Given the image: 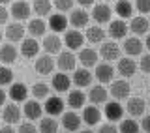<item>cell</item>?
I'll return each mask as SVG.
<instances>
[{
    "mask_svg": "<svg viewBox=\"0 0 150 133\" xmlns=\"http://www.w3.org/2000/svg\"><path fill=\"white\" fill-rule=\"evenodd\" d=\"M81 122H83V118L77 112H64L62 115V126L68 131H77L81 127Z\"/></svg>",
    "mask_w": 150,
    "mask_h": 133,
    "instance_id": "obj_14",
    "label": "cell"
},
{
    "mask_svg": "<svg viewBox=\"0 0 150 133\" xmlns=\"http://www.w3.org/2000/svg\"><path fill=\"white\" fill-rule=\"evenodd\" d=\"M139 68L144 71V73H150V54H144L143 58H141V64Z\"/></svg>",
    "mask_w": 150,
    "mask_h": 133,
    "instance_id": "obj_43",
    "label": "cell"
},
{
    "mask_svg": "<svg viewBox=\"0 0 150 133\" xmlns=\"http://www.w3.org/2000/svg\"><path fill=\"white\" fill-rule=\"evenodd\" d=\"M2 133H15V129H13V127H9V124H8V126L2 127Z\"/></svg>",
    "mask_w": 150,
    "mask_h": 133,
    "instance_id": "obj_48",
    "label": "cell"
},
{
    "mask_svg": "<svg viewBox=\"0 0 150 133\" xmlns=\"http://www.w3.org/2000/svg\"><path fill=\"white\" fill-rule=\"evenodd\" d=\"M144 107H146V103L143 101L141 98H129V101H128V107H126V111L129 112L131 116H141L144 112Z\"/></svg>",
    "mask_w": 150,
    "mask_h": 133,
    "instance_id": "obj_27",
    "label": "cell"
},
{
    "mask_svg": "<svg viewBox=\"0 0 150 133\" xmlns=\"http://www.w3.org/2000/svg\"><path fill=\"white\" fill-rule=\"evenodd\" d=\"M30 6L25 2V0H19V2H13L11 4V17L15 21H26L30 17Z\"/></svg>",
    "mask_w": 150,
    "mask_h": 133,
    "instance_id": "obj_5",
    "label": "cell"
},
{
    "mask_svg": "<svg viewBox=\"0 0 150 133\" xmlns=\"http://www.w3.org/2000/svg\"><path fill=\"white\" fill-rule=\"evenodd\" d=\"M141 129H144L146 133H150V115L143 118V122H141Z\"/></svg>",
    "mask_w": 150,
    "mask_h": 133,
    "instance_id": "obj_45",
    "label": "cell"
},
{
    "mask_svg": "<svg viewBox=\"0 0 150 133\" xmlns=\"http://www.w3.org/2000/svg\"><path fill=\"white\" fill-rule=\"evenodd\" d=\"M135 8L141 13H150V0H137L135 2Z\"/></svg>",
    "mask_w": 150,
    "mask_h": 133,
    "instance_id": "obj_42",
    "label": "cell"
},
{
    "mask_svg": "<svg viewBox=\"0 0 150 133\" xmlns=\"http://www.w3.org/2000/svg\"><path fill=\"white\" fill-rule=\"evenodd\" d=\"M43 49H45L49 54L60 53V49H62V40H60V37L56 36V34H49V36H45V40H43Z\"/></svg>",
    "mask_w": 150,
    "mask_h": 133,
    "instance_id": "obj_19",
    "label": "cell"
},
{
    "mask_svg": "<svg viewBox=\"0 0 150 133\" xmlns=\"http://www.w3.org/2000/svg\"><path fill=\"white\" fill-rule=\"evenodd\" d=\"M8 19H9V11H8V8H2V9H0V21L6 25Z\"/></svg>",
    "mask_w": 150,
    "mask_h": 133,
    "instance_id": "obj_46",
    "label": "cell"
},
{
    "mask_svg": "<svg viewBox=\"0 0 150 133\" xmlns=\"http://www.w3.org/2000/svg\"><path fill=\"white\" fill-rule=\"evenodd\" d=\"M40 127H36L32 122H25V124L19 126V133H38Z\"/></svg>",
    "mask_w": 150,
    "mask_h": 133,
    "instance_id": "obj_41",
    "label": "cell"
},
{
    "mask_svg": "<svg viewBox=\"0 0 150 133\" xmlns=\"http://www.w3.org/2000/svg\"><path fill=\"white\" fill-rule=\"evenodd\" d=\"M84 101H86V96L81 92V90H71L68 96V105L71 109H81L84 107Z\"/></svg>",
    "mask_w": 150,
    "mask_h": 133,
    "instance_id": "obj_34",
    "label": "cell"
},
{
    "mask_svg": "<svg viewBox=\"0 0 150 133\" xmlns=\"http://www.w3.org/2000/svg\"><path fill=\"white\" fill-rule=\"evenodd\" d=\"M8 96L11 98L15 103H19V101H25L26 96H28V88H26L23 83H13L11 86H9V90H8Z\"/></svg>",
    "mask_w": 150,
    "mask_h": 133,
    "instance_id": "obj_13",
    "label": "cell"
},
{
    "mask_svg": "<svg viewBox=\"0 0 150 133\" xmlns=\"http://www.w3.org/2000/svg\"><path fill=\"white\" fill-rule=\"evenodd\" d=\"M0 83H2V86H8L13 83V71L9 68H2V81Z\"/></svg>",
    "mask_w": 150,
    "mask_h": 133,
    "instance_id": "obj_40",
    "label": "cell"
},
{
    "mask_svg": "<svg viewBox=\"0 0 150 133\" xmlns=\"http://www.w3.org/2000/svg\"><path fill=\"white\" fill-rule=\"evenodd\" d=\"M79 133H94L92 129H83V131H79Z\"/></svg>",
    "mask_w": 150,
    "mask_h": 133,
    "instance_id": "obj_52",
    "label": "cell"
},
{
    "mask_svg": "<svg viewBox=\"0 0 150 133\" xmlns=\"http://www.w3.org/2000/svg\"><path fill=\"white\" fill-rule=\"evenodd\" d=\"M54 64L56 62L53 60L51 54H43V56H40V58L36 60V71L40 75H49V73H53Z\"/></svg>",
    "mask_w": 150,
    "mask_h": 133,
    "instance_id": "obj_7",
    "label": "cell"
},
{
    "mask_svg": "<svg viewBox=\"0 0 150 133\" xmlns=\"http://www.w3.org/2000/svg\"><path fill=\"white\" fill-rule=\"evenodd\" d=\"M88 99L94 103V105H98V103H107V90L100 86V84H96V86L90 88V92H88Z\"/></svg>",
    "mask_w": 150,
    "mask_h": 133,
    "instance_id": "obj_28",
    "label": "cell"
},
{
    "mask_svg": "<svg viewBox=\"0 0 150 133\" xmlns=\"http://www.w3.org/2000/svg\"><path fill=\"white\" fill-rule=\"evenodd\" d=\"M128 30H129V26L126 25L122 19H118V21H111V25H109V36H111V37H115V40L126 37Z\"/></svg>",
    "mask_w": 150,
    "mask_h": 133,
    "instance_id": "obj_17",
    "label": "cell"
},
{
    "mask_svg": "<svg viewBox=\"0 0 150 133\" xmlns=\"http://www.w3.org/2000/svg\"><path fill=\"white\" fill-rule=\"evenodd\" d=\"M88 13L84 11V9H73L71 15H69V25L73 28H83L88 25Z\"/></svg>",
    "mask_w": 150,
    "mask_h": 133,
    "instance_id": "obj_20",
    "label": "cell"
},
{
    "mask_svg": "<svg viewBox=\"0 0 150 133\" xmlns=\"http://www.w3.org/2000/svg\"><path fill=\"white\" fill-rule=\"evenodd\" d=\"M143 41L139 40V37H128V40L124 41V51L128 53L129 56H137L143 53Z\"/></svg>",
    "mask_w": 150,
    "mask_h": 133,
    "instance_id": "obj_25",
    "label": "cell"
},
{
    "mask_svg": "<svg viewBox=\"0 0 150 133\" xmlns=\"http://www.w3.org/2000/svg\"><path fill=\"white\" fill-rule=\"evenodd\" d=\"M69 25V19H66L62 13H53L49 17V26L53 32H64Z\"/></svg>",
    "mask_w": 150,
    "mask_h": 133,
    "instance_id": "obj_21",
    "label": "cell"
},
{
    "mask_svg": "<svg viewBox=\"0 0 150 133\" xmlns=\"http://www.w3.org/2000/svg\"><path fill=\"white\" fill-rule=\"evenodd\" d=\"M32 94H34V98H38V99L49 98V86H47L45 83H38V84L32 86Z\"/></svg>",
    "mask_w": 150,
    "mask_h": 133,
    "instance_id": "obj_38",
    "label": "cell"
},
{
    "mask_svg": "<svg viewBox=\"0 0 150 133\" xmlns=\"http://www.w3.org/2000/svg\"><path fill=\"white\" fill-rule=\"evenodd\" d=\"M40 51V43L34 40V37H26V40L21 41V53L25 58H34Z\"/></svg>",
    "mask_w": 150,
    "mask_h": 133,
    "instance_id": "obj_12",
    "label": "cell"
},
{
    "mask_svg": "<svg viewBox=\"0 0 150 133\" xmlns=\"http://www.w3.org/2000/svg\"><path fill=\"white\" fill-rule=\"evenodd\" d=\"M0 58H2L4 64H11L17 60V49L11 43H4L2 49H0Z\"/></svg>",
    "mask_w": 150,
    "mask_h": 133,
    "instance_id": "obj_30",
    "label": "cell"
},
{
    "mask_svg": "<svg viewBox=\"0 0 150 133\" xmlns=\"http://www.w3.org/2000/svg\"><path fill=\"white\" fill-rule=\"evenodd\" d=\"M25 37V26L21 23H11L6 26V40L9 41H23Z\"/></svg>",
    "mask_w": 150,
    "mask_h": 133,
    "instance_id": "obj_16",
    "label": "cell"
},
{
    "mask_svg": "<svg viewBox=\"0 0 150 133\" xmlns=\"http://www.w3.org/2000/svg\"><path fill=\"white\" fill-rule=\"evenodd\" d=\"M79 4H81V6H92L94 2H96V0H77Z\"/></svg>",
    "mask_w": 150,
    "mask_h": 133,
    "instance_id": "obj_47",
    "label": "cell"
},
{
    "mask_svg": "<svg viewBox=\"0 0 150 133\" xmlns=\"http://www.w3.org/2000/svg\"><path fill=\"white\" fill-rule=\"evenodd\" d=\"M105 2H109V0H105Z\"/></svg>",
    "mask_w": 150,
    "mask_h": 133,
    "instance_id": "obj_53",
    "label": "cell"
},
{
    "mask_svg": "<svg viewBox=\"0 0 150 133\" xmlns=\"http://www.w3.org/2000/svg\"><path fill=\"white\" fill-rule=\"evenodd\" d=\"M71 81L66 73H56L53 77V88L56 90V92H68L69 86H71Z\"/></svg>",
    "mask_w": 150,
    "mask_h": 133,
    "instance_id": "obj_26",
    "label": "cell"
},
{
    "mask_svg": "<svg viewBox=\"0 0 150 133\" xmlns=\"http://www.w3.org/2000/svg\"><path fill=\"white\" fill-rule=\"evenodd\" d=\"M122 115H124V109H122V105L118 101L105 103V116H107V120H111V122L122 120Z\"/></svg>",
    "mask_w": 150,
    "mask_h": 133,
    "instance_id": "obj_15",
    "label": "cell"
},
{
    "mask_svg": "<svg viewBox=\"0 0 150 133\" xmlns=\"http://www.w3.org/2000/svg\"><path fill=\"white\" fill-rule=\"evenodd\" d=\"M98 133H118V129H116V126H112V124H103Z\"/></svg>",
    "mask_w": 150,
    "mask_h": 133,
    "instance_id": "obj_44",
    "label": "cell"
},
{
    "mask_svg": "<svg viewBox=\"0 0 150 133\" xmlns=\"http://www.w3.org/2000/svg\"><path fill=\"white\" fill-rule=\"evenodd\" d=\"M100 56L105 62H111V60H120V47L115 43V41H103L100 47Z\"/></svg>",
    "mask_w": 150,
    "mask_h": 133,
    "instance_id": "obj_1",
    "label": "cell"
},
{
    "mask_svg": "<svg viewBox=\"0 0 150 133\" xmlns=\"http://www.w3.org/2000/svg\"><path fill=\"white\" fill-rule=\"evenodd\" d=\"M45 112H49L51 116H56V115H60V112H64V101L60 98H47L45 99Z\"/></svg>",
    "mask_w": 150,
    "mask_h": 133,
    "instance_id": "obj_18",
    "label": "cell"
},
{
    "mask_svg": "<svg viewBox=\"0 0 150 133\" xmlns=\"http://www.w3.org/2000/svg\"><path fill=\"white\" fill-rule=\"evenodd\" d=\"M115 11L118 13L120 19H128L133 15V6H131V2H128V0H118L115 6Z\"/></svg>",
    "mask_w": 150,
    "mask_h": 133,
    "instance_id": "obj_35",
    "label": "cell"
},
{
    "mask_svg": "<svg viewBox=\"0 0 150 133\" xmlns=\"http://www.w3.org/2000/svg\"><path fill=\"white\" fill-rule=\"evenodd\" d=\"M73 2L75 0H54L53 4H54V8L62 13V11H69V9L73 8Z\"/></svg>",
    "mask_w": 150,
    "mask_h": 133,
    "instance_id": "obj_39",
    "label": "cell"
},
{
    "mask_svg": "<svg viewBox=\"0 0 150 133\" xmlns=\"http://www.w3.org/2000/svg\"><path fill=\"white\" fill-rule=\"evenodd\" d=\"M98 56H100V51H94V49H81V53H79V60H81L83 66H86V68H90V66H96L98 64Z\"/></svg>",
    "mask_w": 150,
    "mask_h": 133,
    "instance_id": "obj_22",
    "label": "cell"
},
{
    "mask_svg": "<svg viewBox=\"0 0 150 133\" xmlns=\"http://www.w3.org/2000/svg\"><path fill=\"white\" fill-rule=\"evenodd\" d=\"M144 45H146V49L150 51V34H148V37H146V43H144Z\"/></svg>",
    "mask_w": 150,
    "mask_h": 133,
    "instance_id": "obj_50",
    "label": "cell"
},
{
    "mask_svg": "<svg viewBox=\"0 0 150 133\" xmlns=\"http://www.w3.org/2000/svg\"><path fill=\"white\" fill-rule=\"evenodd\" d=\"M137 71V64L133 58H120L118 60V73L122 77H131Z\"/></svg>",
    "mask_w": 150,
    "mask_h": 133,
    "instance_id": "obj_24",
    "label": "cell"
},
{
    "mask_svg": "<svg viewBox=\"0 0 150 133\" xmlns=\"http://www.w3.org/2000/svg\"><path fill=\"white\" fill-rule=\"evenodd\" d=\"M139 129H141V126L133 120V118L122 120V124H120V133H139Z\"/></svg>",
    "mask_w": 150,
    "mask_h": 133,
    "instance_id": "obj_37",
    "label": "cell"
},
{
    "mask_svg": "<svg viewBox=\"0 0 150 133\" xmlns=\"http://www.w3.org/2000/svg\"><path fill=\"white\" fill-rule=\"evenodd\" d=\"M6 99H8V94L2 92V94H0V103H6Z\"/></svg>",
    "mask_w": 150,
    "mask_h": 133,
    "instance_id": "obj_49",
    "label": "cell"
},
{
    "mask_svg": "<svg viewBox=\"0 0 150 133\" xmlns=\"http://www.w3.org/2000/svg\"><path fill=\"white\" fill-rule=\"evenodd\" d=\"M148 105H150V101H148Z\"/></svg>",
    "mask_w": 150,
    "mask_h": 133,
    "instance_id": "obj_54",
    "label": "cell"
},
{
    "mask_svg": "<svg viewBox=\"0 0 150 133\" xmlns=\"http://www.w3.org/2000/svg\"><path fill=\"white\" fill-rule=\"evenodd\" d=\"M23 112H25V116L32 122V120H38V118H41L43 107L40 105V101L32 99V101H26V103H25V109H23Z\"/></svg>",
    "mask_w": 150,
    "mask_h": 133,
    "instance_id": "obj_10",
    "label": "cell"
},
{
    "mask_svg": "<svg viewBox=\"0 0 150 133\" xmlns=\"http://www.w3.org/2000/svg\"><path fill=\"white\" fill-rule=\"evenodd\" d=\"M111 15H112V9L107 4H96L92 9V17L96 23H109Z\"/></svg>",
    "mask_w": 150,
    "mask_h": 133,
    "instance_id": "obj_9",
    "label": "cell"
},
{
    "mask_svg": "<svg viewBox=\"0 0 150 133\" xmlns=\"http://www.w3.org/2000/svg\"><path fill=\"white\" fill-rule=\"evenodd\" d=\"M112 77H115V68L109 62H103L96 66V79L100 83H111Z\"/></svg>",
    "mask_w": 150,
    "mask_h": 133,
    "instance_id": "obj_8",
    "label": "cell"
},
{
    "mask_svg": "<svg viewBox=\"0 0 150 133\" xmlns=\"http://www.w3.org/2000/svg\"><path fill=\"white\" fill-rule=\"evenodd\" d=\"M84 37H86L90 43H101L103 37H105V30H103L101 26H88Z\"/></svg>",
    "mask_w": 150,
    "mask_h": 133,
    "instance_id": "obj_31",
    "label": "cell"
},
{
    "mask_svg": "<svg viewBox=\"0 0 150 133\" xmlns=\"http://www.w3.org/2000/svg\"><path fill=\"white\" fill-rule=\"evenodd\" d=\"M148 26H150V21H148V19H144V17H135V19H131V23H129V30L133 32L135 36L146 34Z\"/></svg>",
    "mask_w": 150,
    "mask_h": 133,
    "instance_id": "obj_23",
    "label": "cell"
},
{
    "mask_svg": "<svg viewBox=\"0 0 150 133\" xmlns=\"http://www.w3.org/2000/svg\"><path fill=\"white\" fill-rule=\"evenodd\" d=\"M45 30H47V25H45V21H41V19H32V21L28 23V32H30L32 37L45 36Z\"/></svg>",
    "mask_w": 150,
    "mask_h": 133,
    "instance_id": "obj_32",
    "label": "cell"
},
{
    "mask_svg": "<svg viewBox=\"0 0 150 133\" xmlns=\"http://www.w3.org/2000/svg\"><path fill=\"white\" fill-rule=\"evenodd\" d=\"M21 115L23 111L17 107V103H8V105H4V111H2V118L6 124H17L19 120H21Z\"/></svg>",
    "mask_w": 150,
    "mask_h": 133,
    "instance_id": "obj_3",
    "label": "cell"
},
{
    "mask_svg": "<svg viewBox=\"0 0 150 133\" xmlns=\"http://www.w3.org/2000/svg\"><path fill=\"white\" fill-rule=\"evenodd\" d=\"M84 37L81 32L77 30V28H73V30H68L66 32V36H64V43L68 45V49H71V51H75V49H83V43H84Z\"/></svg>",
    "mask_w": 150,
    "mask_h": 133,
    "instance_id": "obj_2",
    "label": "cell"
},
{
    "mask_svg": "<svg viewBox=\"0 0 150 133\" xmlns=\"http://www.w3.org/2000/svg\"><path fill=\"white\" fill-rule=\"evenodd\" d=\"M129 92H131V88H129V83H126V81H115V83L111 84V96L116 99V101H120V99H126V98H129Z\"/></svg>",
    "mask_w": 150,
    "mask_h": 133,
    "instance_id": "obj_4",
    "label": "cell"
},
{
    "mask_svg": "<svg viewBox=\"0 0 150 133\" xmlns=\"http://www.w3.org/2000/svg\"><path fill=\"white\" fill-rule=\"evenodd\" d=\"M53 6L54 4L51 2V0H34V4H32V9L38 13L40 17H45V15H51V11H53Z\"/></svg>",
    "mask_w": 150,
    "mask_h": 133,
    "instance_id": "obj_29",
    "label": "cell"
},
{
    "mask_svg": "<svg viewBox=\"0 0 150 133\" xmlns=\"http://www.w3.org/2000/svg\"><path fill=\"white\" fill-rule=\"evenodd\" d=\"M100 120H101V111L96 105L84 107V111H83V122H84V124L96 126V124H100Z\"/></svg>",
    "mask_w": 150,
    "mask_h": 133,
    "instance_id": "obj_11",
    "label": "cell"
},
{
    "mask_svg": "<svg viewBox=\"0 0 150 133\" xmlns=\"http://www.w3.org/2000/svg\"><path fill=\"white\" fill-rule=\"evenodd\" d=\"M73 83L77 86H90L92 83V73L88 69H75L73 73Z\"/></svg>",
    "mask_w": 150,
    "mask_h": 133,
    "instance_id": "obj_33",
    "label": "cell"
},
{
    "mask_svg": "<svg viewBox=\"0 0 150 133\" xmlns=\"http://www.w3.org/2000/svg\"><path fill=\"white\" fill-rule=\"evenodd\" d=\"M75 54L69 53V51H62V53H58V58H56V66H58L62 71H71L75 69Z\"/></svg>",
    "mask_w": 150,
    "mask_h": 133,
    "instance_id": "obj_6",
    "label": "cell"
},
{
    "mask_svg": "<svg viewBox=\"0 0 150 133\" xmlns=\"http://www.w3.org/2000/svg\"><path fill=\"white\" fill-rule=\"evenodd\" d=\"M40 133H58V122L53 116L41 118L40 122Z\"/></svg>",
    "mask_w": 150,
    "mask_h": 133,
    "instance_id": "obj_36",
    "label": "cell"
},
{
    "mask_svg": "<svg viewBox=\"0 0 150 133\" xmlns=\"http://www.w3.org/2000/svg\"><path fill=\"white\" fill-rule=\"evenodd\" d=\"M13 2V0H2V4H4V6H6V4H11Z\"/></svg>",
    "mask_w": 150,
    "mask_h": 133,
    "instance_id": "obj_51",
    "label": "cell"
}]
</instances>
